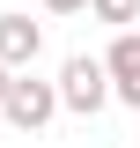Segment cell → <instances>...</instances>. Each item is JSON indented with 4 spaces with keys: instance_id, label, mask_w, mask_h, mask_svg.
Wrapping results in <instances>:
<instances>
[{
    "instance_id": "1",
    "label": "cell",
    "mask_w": 140,
    "mask_h": 148,
    "mask_svg": "<svg viewBox=\"0 0 140 148\" xmlns=\"http://www.w3.org/2000/svg\"><path fill=\"white\" fill-rule=\"evenodd\" d=\"M59 96H67V111H74V119H96L103 104H118V89H111V67H103V52H74L67 67H59Z\"/></svg>"
},
{
    "instance_id": "2",
    "label": "cell",
    "mask_w": 140,
    "mask_h": 148,
    "mask_svg": "<svg viewBox=\"0 0 140 148\" xmlns=\"http://www.w3.org/2000/svg\"><path fill=\"white\" fill-rule=\"evenodd\" d=\"M59 111H67L59 82H37V74L22 67V74H15V89H7V104H0V119H7L15 133H44V126L59 119Z\"/></svg>"
},
{
    "instance_id": "3",
    "label": "cell",
    "mask_w": 140,
    "mask_h": 148,
    "mask_svg": "<svg viewBox=\"0 0 140 148\" xmlns=\"http://www.w3.org/2000/svg\"><path fill=\"white\" fill-rule=\"evenodd\" d=\"M103 67H111V89H118L125 111H140V30H118L103 45Z\"/></svg>"
},
{
    "instance_id": "4",
    "label": "cell",
    "mask_w": 140,
    "mask_h": 148,
    "mask_svg": "<svg viewBox=\"0 0 140 148\" xmlns=\"http://www.w3.org/2000/svg\"><path fill=\"white\" fill-rule=\"evenodd\" d=\"M37 52H44V22H30V15H0V59L7 67H37Z\"/></svg>"
},
{
    "instance_id": "5",
    "label": "cell",
    "mask_w": 140,
    "mask_h": 148,
    "mask_svg": "<svg viewBox=\"0 0 140 148\" xmlns=\"http://www.w3.org/2000/svg\"><path fill=\"white\" fill-rule=\"evenodd\" d=\"M88 15L111 22V30H133V22H140V0H88Z\"/></svg>"
},
{
    "instance_id": "6",
    "label": "cell",
    "mask_w": 140,
    "mask_h": 148,
    "mask_svg": "<svg viewBox=\"0 0 140 148\" xmlns=\"http://www.w3.org/2000/svg\"><path fill=\"white\" fill-rule=\"evenodd\" d=\"M44 15H88V0H44Z\"/></svg>"
},
{
    "instance_id": "7",
    "label": "cell",
    "mask_w": 140,
    "mask_h": 148,
    "mask_svg": "<svg viewBox=\"0 0 140 148\" xmlns=\"http://www.w3.org/2000/svg\"><path fill=\"white\" fill-rule=\"evenodd\" d=\"M7 89H15V67H7V59H0V104H7Z\"/></svg>"
}]
</instances>
